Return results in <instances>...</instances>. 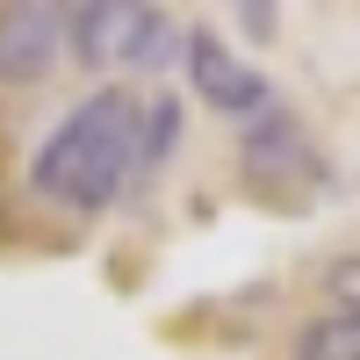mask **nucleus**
<instances>
[{
	"mask_svg": "<svg viewBox=\"0 0 360 360\" xmlns=\"http://www.w3.org/2000/svg\"><path fill=\"white\" fill-rule=\"evenodd\" d=\"M180 144V101L159 94V101H144V137H137V180H152L166 166V152Z\"/></svg>",
	"mask_w": 360,
	"mask_h": 360,
	"instance_id": "0eeeda50",
	"label": "nucleus"
},
{
	"mask_svg": "<svg viewBox=\"0 0 360 360\" xmlns=\"http://www.w3.org/2000/svg\"><path fill=\"white\" fill-rule=\"evenodd\" d=\"M58 51H65V8H44V0H8L0 8V79L8 86H37Z\"/></svg>",
	"mask_w": 360,
	"mask_h": 360,
	"instance_id": "39448f33",
	"label": "nucleus"
},
{
	"mask_svg": "<svg viewBox=\"0 0 360 360\" xmlns=\"http://www.w3.org/2000/svg\"><path fill=\"white\" fill-rule=\"evenodd\" d=\"M288 360H360V317H346V310H317L303 332H295Z\"/></svg>",
	"mask_w": 360,
	"mask_h": 360,
	"instance_id": "423d86ee",
	"label": "nucleus"
},
{
	"mask_svg": "<svg viewBox=\"0 0 360 360\" xmlns=\"http://www.w3.org/2000/svg\"><path fill=\"white\" fill-rule=\"evenodd\" d=\"M180 58H188V86H195V94L217 108V115H245V123H252V115L274 101V86H266V79L245 65V58H238V51L217 37V29H188Z\"/></svg>",
	"mask_w": 360,
	"mask_h": 360,
	"instance_id": "20e7f679",
	"label": "nucleus"
},
{
	"mask_svg": "<svg viewBox=\"0 0 360 360\" xmlns=\"http://www.w3.org/2000/svg\"><path fill=\"white\" fill-rule=\"evenodd\" d=\"M238 173H245V188L266 195V202H303L310 188H324V159H317V144L303 130V115L281 108V101H266L245 137H238Z\"/></svg>",
	"mask_w": 360,
	"mask_h": 360,
	"instance_id": "7ed1b4c3",
	"label": "nucleus"
},
{
	"mask_svg": "<svg viewBox=\"0 0 360 360\" xmlns=\"http://www.w3.org/2000/svg\"><path fill=\"white\" fill-rule=\"evenodd\" d=\"M65 44L86 58V65H123V72H159L173 65V51L188 44V29H180L166 8H130V0H115V8H65Z\"/></svg>",
	"mask_w": 360,
	"mask_h": 360,
	"instance_id": "f03ea898",
	"label": "nucleus"
},
{
	"mask_svg": "<svg viewBox=\"0 0 360 360\" xmlns=\"http://www.w3.org/2000/svg\"><path fill=\"white\" fill-rule=\"evenodd\" d=\"M274 22H281L274 8H245V29H252V37H259V44H266V37H274Z\"/></svg>",
	"mask_w": 360,
	"mask_h": 360,
	"instance_id": "1a4fd4ad",
	"label": "nucleus"
},
{
	"mask_svg": "<svg viewBox=\"0 0 360 360\" xmlns=\"http://www.w3.org/2000/svg\"><path fill=\"white\" fill-rule=\"evenodd\" d=\"M324 295H332V310L360 317V252H339L332 266H324Z\"/></svg>",
	"mask_w": 360,
	"mask_h": 360,
	"instance_id": "6e6552de",
	"label": "nucleus"
},
{
	"mask_svg": "<svg viewBox=\"0 0 360 360\" xmlns=\"http://www.w3.org/2000/svg\"><path fill=\"white\" fill-rule=\"evenodd\" d=\"M137 137H144V101L130 86H94L86 101H72L58 115V130L37 144L29 159V195L101 217L130 195L137 180Z\"/></svg>",
	"mask_w": 360,
	"mask_h": 360,
	"instance_id": "f257e3e1",
	"label": "nucleus"
}]
</instances>
